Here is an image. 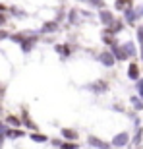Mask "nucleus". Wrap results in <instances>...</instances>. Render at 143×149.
Listing matches in <instances>:
<instances>
[{
	"label": "nucleus",
	"instance_id": "1",
	"mask_svg": "<svg viewBox=\"0 0 143 149\" xmlns=\"http://www.w3.org/2000/svg\"><path fill=\"white\" fill-rule=\"evenodd\" d=\"M139 17H141V8H133V6H130V8L124 10V22L135 23Z\"/></svg>",
	"mask_w": 143,
	"mask_h": 149
},
{
	"label": "nucleus",
	"instance_id": "2",
	"mask_svg": "<svg viewBox=\"0 0 143 149\" xmlns=\"http://www.w3.org/2000/svg\"><path fill=\"white\" fill-rule=\"evenodd\" d=\"M97 60H99L105 68H112L116 64V58H114V54H112L110 50H103L101 54H97Z\"/></svg>",
	"mask_w": 143,
	"mask_h": 149
},
{
	"label": "nucleus",
	"instance_id": "3",
	"mask_svg": "<svg viewBox=\"0 0 143 149\" xmlns=\"http://www.w3.org/2000/svg\"><path fill=\"white\" fill-rule=\"evenodd\" d=\"M99 19H101V23H103L105 27H110V25L116 22L114 14H112L110 10H106V8H105V10H99Z\"/></svg>",
	"mask_w": 143,
	"mask_h": 149
},
{
	"label": "nucleus",
	"instance_id": "4",
	"mask_svg": "<svg viewBox=\"0 0 143 149\" xmlns=\"http://www.w3.org/2000/svg\"><path fill=\"white\" fill-rule=\"evenodd\" d=\"M85 89L93 91L95 95H101V93H105L106 89H108V83H106L105 79H101V81H95V83H89V85H85Z\"/></svg>",
	"mask_w": 143,
	"mask_h": 149
},
{
	"label": "nucleus",
	"instance_id": "5",
	"mask_svg": "<svg viewBox=\"0 0 143 149\" xmlns=\"http://www.w3.org/2000/svg\"><path fill=\"white\" fill-rule=\"evenodd\" d=\"M110 52L114 54V58H116V60H120V62H126L128 58H130V56L126 54V50L122 49V45H120V43H118V45H114V47H110Z\"/></svg>",
	"mask_w": 143,
	"mask_h": 149
},
{
	"label": "nucleus",
	"instance_id": "6",
	"mask_svg": "<svg viewBox=\"0 0 143 149\" xmlns=\"http://www.w3.org/2000/svg\"><path fill=\"white\" fill-rule=\"evenodd\" d=\"M128 141H130V136H128L126 132H120V134H116L114 138H112V141H110V143L114 145V147H124Z\"/></svg>",
	"mask_w": 143,
	"mask_h": 149
},
{
	"label": "nucleus",
	"instance_id": "7",
	"mask_svg": "<svg viewBox=\"0 0 143 149\" xmlns=\"http://www.w3.org/2000/svg\"><path fill=\"white\" fill-rule=\"evenodd\" d=\"M60 29V23H58V19H54V22H44L43 27H41V33L47 35V33H54V31H58Z\"/></svg>",
	"mask_w": 143,
	"mask_h": 149
},
{
	"label": "nucleus",
	"instance_id": "8",
	"mask_svg": "<svg viewBox=\"0 0 143 149\" xmlns=\"http://www.w3.org/2000/svg\"><path fill=\"white\" fill-rule=\"evenodd\" d=\"M87 141H89V145H93L97 149H110V145H112V143H106V141H103L99 138H95V136H89Z\"/></svg>",
	"mask_w": 143,
	"mask_h": 149
},
{
	"label": "nucleus",
	"instance_id": "9",
	"mask_svg": "<svg viewBox=\"0 0 143 149\" xmlns=\"http://www.w3.org/2000/svg\"><path fill=\"white\" fill-rule=\"evenodd\" d=\"M54 50L58 52V56H62V58H68V56L72 54V47H70L68 43H64V45H56Z\"/></svg>",
	"mask_w": 143,
	"mask_h": 149
},
{
	"label": "nucleus",
	"instance_id": "10",
	"mask_svg": "<svg viewBox=\"0 0 143 149\" xmlns=\"http://www.w3.org/2000/svg\"><path fill=\"white\" fill-rule=\"evenodd\" d=\"M68 19H70L72 25H77V23L81 22V10H77V8H72L70 14H68Z\"/></svg>",
	"mask_w": 143,
	"mask_h": 149
},
{
	"label": "nucleus",
	"instance_id": "11",
	"mask_svg": "<svg viewBox=\"0 0 143 149\" xmlns=\"http://www.w3.org/2000/svg\"><path fill=\"white\" fill-rule=\"evenodd\" d=\"M124 19H116L114 23H112V25H110V27H106L105 31H108V33H112V35H116V33H120L122 29H124Z\"/></svg>",
	"mask_w": 143,
	"mask_h": 149
},
{
	"label": "nucleus",
	"instance_id": "12",
	"mask_svg": "<svg viewBox=\"0 0 143 149\" xmlns=\"http://www.w3.org/2000/svg\"><path fill=\"white\" fill-rule=\"evenodd\" d=\"M122 49L126 50V54L130 56V58H135V56H137V50H135V45H133L132 41H128V43H124V45H122Z\"/></svg>",
	"mask_w": 143,
	"mask_h": 149
},
{
	"label": "nucleus",
	"instance_id": "13",
	"mask_svg": "<svg viewBox=\"0 0 143 149\" xmlns=\"http://www.w3.org/2000/svg\"><path fill=\"white\" fill-rule=\"evenodd\" d=\"M128 77L133 79V81L139 79V66L137 64H130V68H128Z\"/></svg>",
	"mask_w": 143,
	"mask_h": 149
},
{
	"label": "nucleus",
	"instance_id": "14",
	"mask_svg": "<svg viewBox=\"0 0 143 149\" xmlns=\"http://www.w3.org/2000/svg\"><path fill=\"white\" fill-rule=\"evenodd\" d=\"M60 134H62V138H66V139H77L79 138L76 130H70V128H62Z\"/></svg>",
	"mask_w": 143,
	"mask_h": 149
},
{
	"label": "nucleus",
	"instance_id": "15",
	"mask_svg": "<svg viewBox=\"0 0 143 149\" xmlns=\"http://www.w3.org/2000/svg\"><path fill=\"white\" fill-rule=\"evenodd\" d=\"M132 4H133L132 0H114V8H116V10H120V12H124L126 8H130Z\"/></svg>",
	"mask_w": 143,
	"mask_h": 149
},
{
	"label": "nucleus",
	"instance_id": "16",
	"mask_svg": "<svg viewBox=\"0 0 143 149\" xmlns=\"http://www.w3.org/2000/svg\"><path fill=\"white\" fill-rule=\"evenodd\" d=\"M130 103L133 105V109H135V111H143V99H141V97L132 95V97H130Z\"/></svg>",
	"mask_w": 143,
	"mask_h": 149
},
{
	"label": "nucleus",
	"instance_id": "17",
	"mask_svg": "<svg viewBox=\"0 0 143 149\" xmlns=\"http://www.w3.org/2000/svg\"><path fill=\"white\" fill-rule=\"evenodd\" d=\"M4 136H6V138H22L23 132H22V130H12V128H6Z\"/></svg>",
	"mask_w": 143,
	"mask_h": 149
},
{
	"label": "nucleus",
	"instance_id": "18",
	"mask_svg": "<svg viewBox=\"0 0 143 149\" xmlns=\"http://www.w3.org/2000/svg\"><path fill=\"white\" fill-rule=\"evenodd\" d=\"M87 4L97 8V10H105V0H87Z\"/></svg>",
	"mask_w": 143,
	"mask_h": 149
},
{
	"label": "nucleus",
	"instance_id": "19",
	"mask_svg": "<svg viewBox=\"0 0 143 149\" xmlns=\"http://www.w3.org/2000/svg\"><path fill=\"white\" fill-rule=\"evenodd\" d=\"M23 124H25L27 128H31V130H37V124L29 120V114H27V112H23Z\"/></svg>",
	"mask_w": 143,
	"mask_h": 149
},
{
	"label": "nucleus",
	"instance_id": "20",
	"mask_svg": "<svg viewBox=\"0 0 143 149\" xmlns=\"http://www.w3.org/2000/svg\"><path fill=\"white\" fill-rule=\"evenodd\" d=\"M137 41H139V47H141V60H143V25L137 27Z\"/></svg>",
	"mask_w": 143,
	"mask_h": 149
},
{
	"label": "nucleus",
	"instance_id": "21",
	"mask_svg": "<svg viewBox=\"0 0 143 149\" xmlns=\"http://www.w3.org/2000/svg\"><path fill=\"white\" fill-rule=\"evenodd\" d=\"M8 124H12L14 128H19L22 126V120H19L17 116H8Z\"/></svg>",
	"mask_w": 143,
	"mask_h": 149
},
{
	"label": "nucleus",
	"instance_id": "22",
	"mask_svg": "<svg viewBox=\"0 0 143 149\" xmlns=\"http://www.w3.org/2000/svg\"><path fill=\"white\" fill-rule=\"evenodd\" d=\"M54 145H60V149H77V143H60V141H52Z\"/></svg>",
	"mask_w": 143,
	"mask_h": 149
},
{
	"label": "nucleus",
	"instance_id": "23",
	"mask_svg": "<svg viewBox=\"0 0 143 149\" xmlns=\"http://www.w3.org/2000/svg\"><path fill=\"white\" fill-rule=\"evenodd\" d=\"M135 89H137V93H139V97L143 99V79L139 77L137 81H135Z\"/></svg>",
	"mask_w": 143,
	"mask_h": 149
},
{
	"label": "nucleus",
	"instance_id": "24",
	"mask_svg": "<svg viewBox=\"0 0 143 149\" xmlns=\"http://www.w3.org/2000/svg\"><path fill=\"white\" fill-rule=\"evenodd\" d=\"M31 139H33V141H47V136H43V134H31Z\"/></svg>",
	"mask_w": 143,
	"mask_h": 149
},
{
	"label": "nucleus",
	"instance_id": "25",
	"mask_svg": "<svg viewBox=\"0 0 143 149\" xmlns=\"http://www.w3.org/2000/svg\"><path fill=\"white\" fill-rule=\"evenodd\" d=\"M2 39H10V33H6V31H0V41Z\"/></svg>",
	"mask_w": 143,
	"mask_h": 149
},
{
	"label": "nucleus",
	"instance_id": "26",
	"mask_svg": "<svg viewBox=\"0 0 143 149\" xmlns=\"http://www.w3.org/2000/svg\"><path fill=\"white\" fill-rule=\"evenodd\" d=\"M4 23H6V16H4V14H2V12H0V27H2Z\"/></svg>",
	"mask_w": 143,
	"mask_h": 149
},
{
	"label": "nucleus",
	"instance_id": "27",
	"mask_svg": "<svg viewBox=\"0 0 143 149\" xmlns=\"http://www.w3.org/2000/svg\"><path fill=\"white\" fill-rule=\"evenodd\" d=\"M4 132H6V128H4V124L0 122V134H4Z\"/></svg>",
	"mask_w": 143,
	"mask_h": 149
},
{
	"label": "nucleus",
	"instance_id": "28",
	"mask_svg": "<svg viewBox=\"0 0 143 149\" xmlns=\"http://www.w3.org/2000/svg\"><path fill=\"white\" fill-rule=\"evenodd\" d=\"M0 12L4 14V12H6V6H2V4H0Z\"/></svg>",
	"mask_w": 143,
	"mask_h": 149
},
{
	"label": "nucleus",
	"instance_id": "29",
	"mask_svg": "<svg viewBox=\"0 0 143 149\" xmlns=\"http://www.w3.org/2000/svg\"><path fill=\"white\" fill-rule=\"evenodd\" d=\"M77 2H87V0H77Z\"/></svg>",
	"mask_w": 143,
	"mask_h": 149
},
{
	"label": "nucleus",
	"instance_id": "30",
	"mask_svg": "<svg viewBox=\"0 0 143 149\" xmlns=\"http://www.w3.org/2000/svg\"><path fill=\"white\" fill-rule=\"evenodd\" d=\"M141 16H143V8H141Z\"/></svg>",
	"mask_w": 143,
	"mask_h": 149
}]
</instances>
